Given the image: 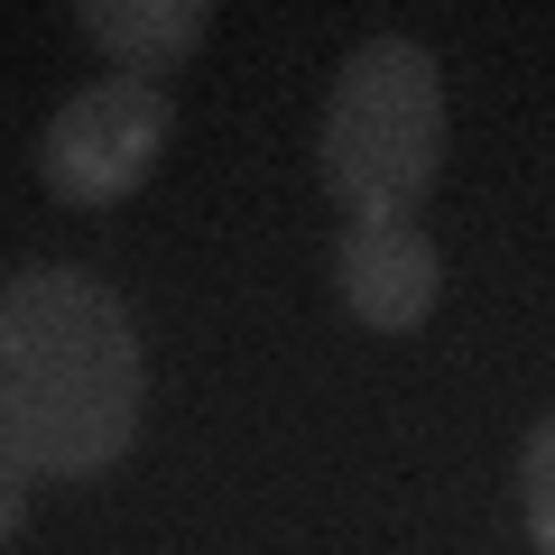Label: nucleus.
Returning <instances> with one entry per match:
<instances>
[{
	"label": "nucleus",
	"instance_id": "f257e3e1",
	"mask_svg": "<svg viewBox=\"0 0 555 555\" xmlns=\"http://www.w3.org/2000/svg\"><path fill=\"white\" fill-rule=\"evenodd\" d=\"M139 408V324L93 269L28 259L0 278V463L28 481H93L130 454Z\"/></svg>",
	"mask_w": 555,
	"mask_h": 555
},
{
	"label": "nucleus",
	"instance_id": "f03ea898",
	"mask_svg": "<svg viewBox=\"0 0 555 555\" xmlns=\"http://www.w3.org/2000/svg\"><path fill=\"white\" fill-rule=\"evenodd\" d=\"M315 167L343 222H416L444 177V75L416 38H361L343 56Z\"/></svg>",
	"mask_w": 555,
	"mask_h": 555
},
{
	"label": "nucleus",
	"instance_id": "7ed1b4c3",
	"mask_svg": "<svg viewBox=\"0 0 555 555\" xmlns=\"http://www.w3.org/2000/svg\"><path fill=\"white\" fill-rule=\"evenodd\" d=\"M167 139H177V102L158 93V83H93V93H75L56 120H47L38 139V177L56 204H75V214H112V204H130L139 185L158 177Z\"/></svg>",
	"mask_w": 555,
	"mask_h": 555
},
{
	"label": "nucleus",
	"instance_id": "20e7f679",
	"mask_svg": "<svg viewBox=\"0 0 555 555\" xmlns=\"http://www.w3.org/2000/svg\"><path fill=\"white\" fill-rule=\"evenodd\" d=\"M334 297L371 334H416L444 297V259L416 222H343L334 241Z\"/></svg>",
	"mask_w": 555,
	"mask_h": 555
},
{
	"label": "nucleus",
	"instance_id": "39448f33",
	"mask_svg": "<svg viewBox=\"0 0 555 555\" xmlns=\"http://www.w3.org/2000/svg\"><path fill=\"white\" fill-rule=\"evenodd\" d=\"M75 28L130 83H158V75H177V65L204 47L214 10H204V0H75Z\"/></svg>",
	"mask_w": 555,
	"mask_h": 555
},
{
	"label": "nucleus",
	"instance_id": "423d86ee",
	"mask_svg": "<svg viewBox=\"0 0 555 555\" xmlns=\"http://www.w3.org/2000/svg\"><path fill=\"white\" fill-rule=\"evenodd\" d=\"M518 509H528L537 555H555V408L537 416L528 444H518Z\"/></svg>",
	"mask_w": 555,
	"mask_h": 555
},
{
	"label": "nucleus",
	"instance_id": "0eeeda50",
	"mask_svg": "<svg viewBox=\"0 0 555 555\" xmlns=\"http://www.w3.org/2000/svg\"><path fill=\"white\" fill-rule=\"evenodd\" d=\"M20 528H28V473H20V463H0V546H10Z\"/></svg>",
	"mask_w": 555,
	"mask_h": 555
}]
</instances>
